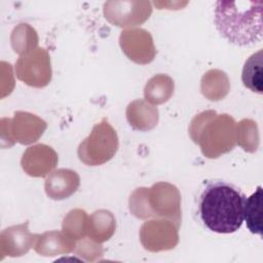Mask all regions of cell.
<instances>
[{
	"label": "cell",
	"instance_id": "cell-1",
	"mask_svg": "<svg viewBox=\"0 0 263 263\" xmlns=\"http://www.w3.org/2000/svg\"><path fill=\"white\" fill-rule=\"evenodd\" d=\"M245 193L234 184L209 180L197 197V215L209 230L228 234L237 231L243 222Z\"/></svg>",
	"mask_w": 263,
	"mask_h": 263
},
{
	"label": "cell",
	"instance_id": "cell-2",
	"mask_svg": "<svg viewBox=\"0 0 263 263\" xmlns=\"http://www.w3.org/2000/svg\"><path fill=\"white\" fill-rule=\"evenodd\" d=\"M262 1H217L215 26L220 35L236 46H250L262 40Z\"/></svg>",
	"mask_w": 263,
	"mask_h": 263
},
{
	"label": "cell",
	"instance_id": "cell-3",
	"mask_svg": "<svg viewBox=\"0 0 263 263\" xmlns=\"http://www.w3.org/2000/svg\"><path fill=\"white\" fill-rule=\"evenodd\" d=\"M152 197L145 196L144 188H138L129 199V208L135 216L145 219L152 216L167 217L179 227L181 220L180 194L178 189L167 183H157L149 189Z\"/></svg>",
	"mask_w": 263,
	"mask_h": 263
},
{
	"label": "cell",
	"instance_id": "cell-4",
	"mask_svg": "<svg viewBox=\"0 0 263 263\" xmlns=\"http://www.w3.org/2000/svg\"><path fill=\"white\" fill-rule=\"evenodd\" d=\"M118 139L106 119L96 124L90 135L79 145V159L87 165H99L110 160L116 153Z\"/></svg>",
	"mask_w": 263,
	"mask_h": 263
},
{
	"label": "cell",
	"instance_id": "cell-5",
	"mask_svg": "<svg viewBox=\"0 0 263 263\" xmlns=\"http://www.w3.org/2000/svg\"><path fill=\"white\" fill-rule=\"evenodd\" d=\"M151 11V3L147 1H110L104 4L106 18L119 27L144 23Z\"/></svg>",
	"mask_w": 263,
	"mask_h": 263
},
{
	"label": "cell",
	"instance_id": "cell-6",
	"mask_svg": "<svg viewBox=\"0 0 263 263\" xmlns=\"http://www.w3.org/2000/svg\"><path fill=\"white\" fill-rule=\"evenodd\" d=\"M209 127L208 137L201 143V150L204 155L215 158L233 148L235 144V122L231 117L223 114L218 117L217 123Z\"/></svg>",
	"mask_w": 263,
	"mask_h": 263
},
{
	"label": "cell",
	"instance_id": "cell-7",
	"mask_svg": "<svg viewBox=\"0 0 263 263\" xmlns=\"http://www.w3.org/2000/svg\"><path fill=\"white\" fill-rule=\"evenodd\" d=\"M79 177L76 172L61 168L54 171L45 181L46 194L52 199H64L76 191Z\"/></svg>",
	"mask_w": 263,
	"mask_h": 263
},
{
	"label": "cell",
	"instance_id": "cell-8",
	"mask_svg": "<svg viewBox=\"0 0 263 263\" xmlns=\"http://www.w3.org/2000/svg\"><path fill=\"white\" fill-rule=\"evenodd\" d=\"M120 44L129 59L137 63H144L139 47L150 58L153 59L154 57L151 36L145 30L137 29L122 32L120 36Z\"/></svg>",
	"mask_w": 263,
	"mask_h": 263
},
{
	"label": "cell",
	"instance_id": "cell-9",
	"mask_svg": "<svg viewBox=\"0 0 263 263\" xmlns=\"http://www.w3.org/2000/svg\"><path fill=\"white\" fill-rule=\"evenodd\" d=\"M126 117L135 128L147 130L155 126L158 119V111L144 101L138 100L128 105Z\"/></svg>",
	"mask_w": 263,
	"mask_h": 263
},
{
	"label": "cell",
	"instance_id": "cell-10",
	"mask_svg": "<svg viewBox=\"0 0 263 263\" xmlns=\"http://www.w3.org/2000/svg\"><path fill=\"white\" fill-rule=\"evenodd\" d=\"M23 160H32L33 164L26 167V171L31 176H44L46 175L43 171V166L49 171L57 163V155L54 151L45 145H38L30 148L26 154H24Z\"/></svg>",
	"mask_w": 263,
	"mask_h": 263
},
{
	"label": "cell",
	"instance_id": "cell-11",
	"mask_svg": "<svg viewBox=\"0 0 263 263\" xmlns=\"http://www.w3.org/2000/svg\"><path fill=\"white\" fill-rule=\"evenodd\" d=\"M263 51L262 49L253 53L242 68L241 81L251 91L261 95L263 92Z\"/></svg>",
	"mask_w": 263,
	"mask_h": 263
},
{
	"label": "cell",
	"instance_id": "cell-12",
	"mask_svg": "<svg viewBox=\"0 0 263 263\" xmlns=\"http://www.w3.org/2000/svg\"><path fill=\"white\" fill-rule=\"evenodd\" d=\"M262 187L259 185L255 192L250 195L245 202L243 220L246 221L248 229L254 233L262 236Z\"/></svg>",
	"mask_w": 263,
	"mask_h": 263
},
{
	"label": "cell",
	"instance_id": "cell-13",
	"mask_svg": "<svg viewBox=\"0 0 263 263\" xmlns=\"http://www.w3.org/2000/svg\"><path fill=\"white\" fill-rule=\"evenodd\" d=\"M174 92V81L171 77L159 74L152 77L144 89L145 99L153 104L166 102Z\"/></svg>",
	"mask_w": 263,
	"mask_h": 263
},
{
	"label": "cell",
	"instance_id": "cell-14",
	"mask_svg": "<svg viewBox=\"0 0 263 263\" xmlns=\"http://www.w3.org/2000/svg\"><path fill=\"white\" fill-rule=\"evenodd\" d=\"M89 225L90 233L95 239L104 241L113 234L115 229V220L109 211L101 210L90 216Z\"/></svg>",
	"mask_w": 263,
	"mask_h": 263
},
{
	"label": "cell",
	"instance_id": "cell-15",
	"mask_svg": "<svg viewBox=\"0 0 263 263\" xmlns=\"http://www.w3.org/2000/svg\"><path fill=\"white\" fill-rule=\"evenodd\" d=\"M39 241L36 245L35 249L40 254H46V256H51L50 254L59 253V252H70L69 249L64 248L65 246L72 248L73 245L70 240L65 238L61 232L50 231L46 232L42 235H39Z\"/></svg>",
	"mask_w": 263,
	"mask_h": 263
},
{
	"label": "cell",
	"instance_id": "cell-16",
	"mask_svg": "<svg viewBox=\"0 0 263 263\" xmlns=\"http://www.w3.org/2000/svg\"><path fill=\"white\" fill-rule=\"evenodd\" d=\"M238 144L248 152H254L259 145L258 126L251 119H243L238 123Z\"/></svg>",
	"mask_w": 263,
	"mask_h": 263
},
{
	"label": "cell",
	"instance_id": "cell-17",
	"mask_svg": "<svg viewBox=\"0 0 263 263\" xmlns=\"http://www.w3.org/2000/svg\"><path fill=\"white\" fill-rule=\"evenodd\" d=\"M64 231L75 236H81L86 230V214L81 210H73L64 220Z\"/></svg>",
	"mask_w": 263,
	"mask_h": 263
}]
</instances>
